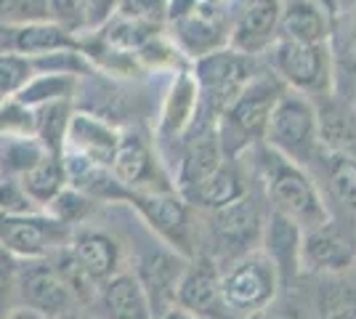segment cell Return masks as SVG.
Listing matches in <instances>:
<instances>
[{"label": "cell", "instance_id": "cell-1", "mask_svg": "<svg viewBox=\"0 0 356 319\" xmlns=\"http://www.w3.org/2000/svg\"><path fill=\"white\" fill-rule=\"evenodd\" d=\"M255 152H258V176L266 192L268 208L290 215L303 229L325 224L330 211L312 173L280 152H274L264 141L255 144Z\"/></svg>", "mask_w": 356, "mask_h": 319}, {"label": "cell", "instance_id": "cell-2", "mask_svg": "<svg viewBox=\"0 0 356 319\" xmlns=\"http://www.w3.org/2000/svg\"><path fill=\"white\" fill-rule=\"evenodd\" d=\"M284 91H287V85L268 67H264L239 91L237 99L218 115L216 133H218L226 160H234L248 147H255V144L264 141L271 109L277 106Z\"/></svg>", "mask_w": 356, "mask_h": 319}, {"label": "cell", "instance_id": "cell-3", "mask_svg": "<svg viewBox=\"0 0 356 319\" xmlns=\"http://www.w3.org/2000/svg\"><path fill=\"white\" fill-rule=\"evenodd\" d=\"M264 144L287 160H293L296 165L309 170L316 163V157L322 154L316 104L309 96L287 88L280 96L277 106L271 109Z\"/></svg>", "mask_w": 356, "mask_h": 319}, {"label": "cell", "instance_id": "cell-4", "mask_svg": "<svg viewBox=\"0 0 356 319\" xmlns=\"http://www.w3.org/2000/svg\"><path fill=\"white\" fill-rule=\"evenodd\" d=\"M268 69L290 91L325 99L335 91V54L330 43H296L277 38L268 48Z\"/></svg>", "mask_w": 356, "mask_h": 319}, {"label": "cell", "instance_id": "cell-5", "mask_svg": "<svg viewBox=\"0 0 356 319\" xmlns=\"http://www.w3.org/2000/svg\"><path fill=\"white\" fill-rule=\"evenodd\" d=\"M264 205L252 197L250 192L237 202L226 205L221 211L208 213V240L210 250L205 256L218 263L223 269L234 259L252 253L261 247V234H264V221H266Z\"/></svg>", "mask_w": 356, "mask_h": 319}, {"label": "cell", "instance_id": "cell-6", "mask_svg": "<svg viewBox=\"0 0 356 319\" xmlns=\"http://www.w3.org/2000/svg\"><path fill=\"white\" fill-rule=\"evenodd\" d=\"M261 69L264 64H258V56L234 51L232 46L194 59L192 72L200 88V101L218 117Z\"/></svg>", "mask_w": 356, "mask_h": 319}, {"label": "cell", "instance_id": "cell-7", "mask_svg": "<svg viewBox=\"0 0 356 319\" xmlns=\"http://www.w3.org/2000/svg\"><path fill=\"white\" fill-rule=\"evenodd\" d=\"M280 285V274L264 250L245 253L221 269V295L239 319L274 304Z\"/></svg>", "mask_w": 356, "mask_h": 319}, {"label": "cell", "instance_id": "cell-8", "mask_svg": "<svg viewBox=\"0 0 356 319\" xmlns=\"http://www.w3.org/2000/svg\"><path fill=\"white\" fill-rule=\"evenodd\" d=\"M128 202L141 213V218L178 256H184V259L197 256L189 205L184 202L178 192H128Z\"/></svg>", "mask_w": 356, "mask_h": 319}, {"label": "cell", "instance_id": "cell-9", "mask_svg": "<svg viewBox=\"0 0 356 319\" xmlns=\"http://www.w3.org/2000/svg\"><path fill=\"white\" fill-rule=\"evenodd\" d=\"M72 229L56 218L27 213V215H0V245L22 259H45L54 250L67 247Z\"/></svg>", "mask_w": 356, "mask_h": 319}, {"label": "cell", "instance_id": "cell-10", "mask_svg": "<svg viewBox=\"0 0 356 319\" xmlns=\"http://www.w3.org/2000/svg\"><path fill=\"white\" fill-rule=\"evenodd\" d=\"M176 309L192 314L194 319H239L223 301L218 263L205 253H197L181 277Z\"/></svg>", "mask_w": 356, "mask_h": 319}, {"label": "cell", "instance_id": "cell-11", "mask_svg": "<svg viewBox=\"0 0 356 319\" xmlns=\"http://www.w3.org/2000/svg\"><path fill=\"white\" fill-rule=\"evenodd\" d=\"M30 263L16 266V293L24 309L38 311L40 317L59 319L61 314L72 311V293L61 279L56 266L45 259H27Z\"/></svg>", "mask_w": 356, "mask_h": 319}, {"label": "cell", "instance_id": "cell-12", "mask_svg": "<svg viewBox=\"0 0 356 319\" xmlns=\"http://www.w3.org/2000/svg\"><path fill=\"white\" fill-rule=\"evenodd\" d=\"M356 261V237L348 227L327 218L325 224L303 229V272L346 274L354 269Z\"/></svg>", "mask_w": 356, "mask_h": 319}, {"label": "cell", "instance_id": "cell-13", "mask_svg": "<svg viewBox=\"0 0 356 319\" xmlns=\"http://www.w3.org/2000/svg\"><path fill=\"white\" fill-rule=\"evenodd\" d=\"M112 173L128 192H176V183L168 181L149 141L136 131L120 136Z\"/></svg>", "mask_w": 356, "mask_h": 319}, {"label": "cell", "instance_id": "cell-14", "mask_svg": "<svg viewBox=\"0 0 356 319\" xmlns=\"http://www.w3.org/2000/svg\"><path fill=\"white\" fill-rule=\"evenodd\" d=\"M282 0H239L232 16L229 46L250 56H261L280 38Z\"/></svg>", "mask_w": 356, "mask_h": 319}, {"label": "cell", "instance_id": "cell-15", "mask_svg": "<svg viewBox=\"0 0 356 319\" xmlns=\"http://www.w3.org/2000/svg\"><path fill=\"white\" fill-rule=\"evenodd\" d=\"M232 16L221 6L197 3L186 14L176 16V40L181 51L192 59L208 56L218 48L229 46Z\"/></svg>", "mask_w": 356, "mask_h": 319}, {"label": "cell", "instance_id": "cell-16", "mask_svg": "<svg viewBox=\"0 0 356 319\" xmlns=\"http://www.w3.org/2000/svg\"><path fill=\"white\" fill-rule=\"evenodd\" d=\"M258 250L274 263L282 285H293L303 274V227L290 215L268 208Z\"/></svg>", "mask_w": 356, "mask_h": 319}, {"label": "cell", "instance_id": "cell-17", "mask_svg": "<svg viewBox=\"0 0 356 319\" xmlns=\"http://www.w3.org/2000/svg\"><path fill=\"white\" fill-rule=\"evenodd\" d=\"M335 32L332 0H282L280 38L296 43H330Z\"/></svg>", "mask_w": 356, "mask_h": 319}, {"label": "cell", "instance_id": "cell-18", "mask_svg": "<svg viewBox=\"0 0 356 319\" xmlns=\"http://www.w3.org/2000/svg\"><path fill=\"white\" fill-rule=\"evenodd\" d=\"M80 51L74 35L59 27L56 22H32V24H3L0 27V54H16L38 59L54 51Z\"/></svg>", "mask_w": 356, "mask_h": 319}, {"label": "cell", "instance_id": "cell-19", "mask_svg": "<svg viewBox=\"0 0 356 319\" xmlns=\"http://www.w3.org/2000/svg\"><path fill=\"white\" fill-rule=\"evenodd\" d=\"M120 136L122 133L104 117H96L88 112H72L64 147H72L74 154L86 157L96 165L112 167L120 147Z\"/></svg>", "mask_w": 356, "mask_h": 319}, {"label": "cell", "instance_id": "cell-20", "mask_svg": "<svg viewBox=\"0 0 356 319\" xmlns=\"http://www.w3.org/2000/svg\"><path fill=\"white\" fill-rule=\"evenodd\" d=\"M178 195L184 197L186 205H192L197 211H221L226 205L237 202L239 197L248 195V183L245 176L239 173V167L234 165V160H223L221 165L213 173H208L205 179H200L197 183L178 189Z\"/></svg>", "mask_w": 356, "mask_h": 319}, {"label": "cell", "instance_id": "cell-21", "mask_svg": "<svg viewBox=\"0 0 356 319\" xmlns=\"http://www.w3.org/2000/svg\"><path fill=\"white\" fill-rule=\"evenodd\" d=\"M186 259L173 253H149L147 259L141 261V272H138V282L147 290V298L152 304L154 317L165 314L170 306H176V290L181 277L186 272Z\"/></svg>", "mask_w": 356, "mask_h": 319}, {"label": "cell", "instance_id": "cell-22", "mask_svg": "<svg viewBox=\"0 0 356 319\" xmlns=\"http://www.w3.org/2000/svg\"><path fill=\"white\" fill-rule=\"evenodd\" d=\"M67 253L72 256V261L88 274L93 282L112 279L118 274L120 266V247L118 243L99 231V229H77L72 231L70 243H67Z\"/></svg>", "mask_w": 356, "mask_h": 319}, {"label": "cell", "instance_id": "cell-23", "mask_svg": "<svg viewBox=\"0 0 356 319\" xmlns=\"http://www.w3.org/2000/svg\"><path fill=\"white\" fill-rule=\"evenodd\" d=\"M197 109H200V88H197L194 72L181 69L165 96L163 115H160V125H157L160 138L165 141L184 138V133L189 131V125L197 117Z\"/></svg>", "mask_w": 356, "mask_h": 319}, {"label": "cell", "instance_id": "cell-24", "mask_svg": "<svg viewBox=\"0 0 356 319\" xmlns=\"http://www.w3.org/2000/svg\"><path fill=\"white\" fill-rule=\"evenodd\" d=\"M102 319H154L147 290L136 274H115L99 290Z\"/></svg>", "mask_w": 356, "mask_h": 319}, {"label": "cell", "instance_id": "cell-25", "mask_svg": "<svg viewBox=\"0 0 356 319\" xmlns=\"http://www.w3.org/2000/svg\"><path fill=\"white\" fill-rule=\"evenodd\" d=\"M319 117V144L327 152H343L356 157V109L325 96V104L316 106Z\"/></svg>", "mask_w": 356, "mask_h": 319}, {"label": "cell", "instance_id": "cell-26", "mask_svg": "<svg viewBox=\"0 0 356 319\" xmlns=\"http://www.w3.org/2000/svg\"><path fill=\"white\" fill-rule=\"evenodd\" d=\"M67 167V181L72 189L83 192L90 199H128V189L115 179L112 167L96 165L80 154H70L64 160Z\"/></svg>", "mask_w": 356, "mask_h": 319}, {"label": "cell", "instance_id": "cell-27", "mask_svg": "<svg viewBox=\"0 0 356 319\" xmlns=\"http://www.w3.org/2000/svg\"><path fill=\"white\" fill-rule=\"evenodd\" d=\"M226 160V154L221 149V141L218 133L210 131V133H200V136L184 138V157L178 163V189H186L197 183L200 179H205L208 173H213L216 167Z\"/></svg>", "mask_w": 356, "mask_h": 319}, {"label": "cell", "instance_id": "cell-28", "mask_svg": "<svg viewBox=\"0 0 356 319\" xmlns=\"http://www.w3.org/2000/svg\"><path fill=\"white\" fill-rule=\"evenodd\" d=\"M314 165H319V170L325 173L330 197L335 199L343 211L356 213V157L322 149Z\"/></svg>", "mask_w": 356, "mask_h": 319}, {"label": "cell", "instance_id": "cell-29", "mask_svg": "<svg viewBox=\"0 0 356 319\" xmlns=\"http://www.w3.org/2000/svg\"><path fill=\"white\" fill-rule=\"evenodd\" d=\"M19 183H22V189L27 192V197H30L35 205H48V202L64 189V183H67L64 160L56 157V154L45 152L30 170H24V173L19 176Z\"/></svg>", "mask_w": 356, "mask_h": 319}, {"label": "cell", "instance_id": "cell-30", "mask_svg": "<svg viewBox=\"0 0 356 319\" xmlns=\"http://www.w3.org/2000/svg\"><path fill=\"white\" fill-rule=\"evenodd\" d=\"M70 120H72V101H51L43 104L35 112V138L43 144L48 154H64V144H67V131H70Z\"/></svg>", "mask_w": 356, "mask_h": 319}, {"label": "cell", "instance_id": "cell-31", "mask_svg": "<svg viewBox=\"0 0 356 319\" xmlns=\"http://www.w3.org/2000/svg\"><path fill=\"white\" fill-rule=\"evenodd\" d=\"M45 154L43 144L27 133H0V179H19Z\"/></svg>", "mask_w": 356, "mask_h": 319}, {"label": "cell", "instance_id": "cell-32", "mask_svg": "<svg viewBox=\"0 0 356 319\" xmlns=\"http://www.w3.org/2000/svg\"><path fill=\"white\" fill-rule=\"evenodd\" d=\"M316 319H356V285L343 274L322 277L316 290Z\"/></svg>", "mask_w": 356, "mask_h": 319}, {"label": "cell", "instance_id": "cell-33", "mask_svg": "<svg viewBox=\"0 0 356 319\" xmlns=\"http://www.w3.org/2000/svg\"><path fill=\"white\" fill-rule=\"evenodd\" d=\"M74 85H77V75H61V72H43V75L32 77L30 83L16 93L14 99L24 106L51 104V101H72Z\"/></svg>", "mask_w": 356, "mask_h": 319}, {"label": "cell", "instance_id": "cell-34", "mask_svg": "<svg viewBox=\"0 0 356 319\" xmlns=\"http://www.w3.org/2000/svg\"><path fill=\"white\" fill-rule=\"evenodd\" d=\"M45 208H51V218H56L61 224L72 227V224H80L93 211V199L86 197L77 189H61L59 195L51 199Z\"/></svg>", "mask_w": 356, "mask_h": 319}, {"label": "cell", "instance_id": "cell-35", "mask_svg": "<svg viewBox=\"0 0 356 319\" xmlns=\"http://www.w3.org/2000/svg\"><path fill=\"white\" fill-rule=\"evenodd\" d=\"M35 77V67L27 56L0 54V96H16Z\"/></svg>", "mask_w": 356, "mask_h": 319}, {"label": "cell", "instance_id": "cell-36", "mask_svg": "<svg viewBox=\"0 0 356 319\" xmlns=\"http://www.w3.org/2000/svg\"><path fill=\"white\" fill-rule=\"evenodd\" d=\"M48 6H51V22H56L70 35L93 27L88 0H48Z\"/></svg>", "mask_w": 356, "mask_h": 319}, {"label": "cell", "instance_id": "cell-37", "mask_svg": "<svg viewBox=\"0 0 356 319\" xmlns=\"http://www.w3.org/2000/svg\"><path fill=\"white\" fill-rule=\"evenodd\" d=\"M6 24H32V22H51L48 0H11L6 14Z\"/></svg>", "mask_w": 356, "mask_h": 319}, {"label": "cell", "instance_id": "cell-38", "mask_svg": "<svg viewBox=\"0 0 356 319\" xmlns=\"http://www.w3.org/2000/svg\"><path fill=\"white\" fill-rule=\"evenodd\" d=\"M35 213V202L27 197L19 179H0V215H27Z\"/></svg>", "mask_w": 356, "mask_h": 319}, {"label": "cell", "instance_id": "cell-39", "mask_svg": "<svg viewBox=\"0 0 356 319\" xmlns=\"http://www.w3.org/2000/svg\"><path fill=\"white\" fill-rule=\"evenodd\" d=\"M0 133H27L35 136V112L30 106L11 101V104L0 106Z\"/></svg>", "mask_w": 356, "mask_h": 319}, {"label": "cell", "instance_id": "cell-40", "mask_svg": "<svg viewBox=\"0 0 356 319\" xmlns=\"http://www.w3.org/2000/svg\"><path fill=\"white\" fill-rule=\"evenodd\" d=\"M16 293V261L0 245V319L11 314V301Z\"/></svg>", "mask_w": 356, "mask_h": 319}, {"label": "cell", "instance_id": "cell-41", "mask_svg": "<svg viewBox=\"0 0 356 319\" xmlns=\"http://www.w3.org/2000/svg\"><path fill=\"white\" fill-rule=\"evenodd\" d=\"M120 0H88V8H90V24L96 27V24H104L109 22V16L112 11L118 8Z\"/></svg>", "mask_w": 356, "mask_h": 319}, {"label": "cell", "instance_id": "cell-42", "mask_svg": "<svg viewBox=\"0 0 356 319\" xmlns=\"http://www.w3.org/2000/svg\"><path fill=\"white\" fill-rule=\"evenodd\" d=\"M341 67L346 72H351V77L356 80V30L348 35V40L341 48Z\"/></svg>", "mask_w": 356, "mask_h": 319}, {"label": "cell", "instance_id": "cell-43", "mask_svg": "<svg viewBox=\"0 0 356 319\" xmlns=\"http://www.w3.org/2000/svg\"><path fill=\"white\" fill-rule=\"evenodd\" d=\"M245 319H296V314L290 309H274V306L268 304L266 309H261V311H255V314Z\"/></svg>", "mask_w": 356, "mask_h": 319}, {"label": "cell", "instance_id": "cell-44", "mask_svg": "<svg viewBox=\"0 0 356 319\" xmlns=\"http://www.w3.org/2000/svg\"><path fill=\"white\" fill-rule=\"evenodd\" d=\"M6 319H45V317H40L38 311H30V309H19V311H11Z\"/></svg>", "mask_w": 356, "mask_h": 319}, {"label": "cell", "instance_id": "cell-45", "mask_svg": "<svg viewBox=\"0 0 356 319\" xmlns=\"http://www.w3.org/2000/svg\"><path fill=\"white\" fill-rule=\"evenodd\" d=\"M157 319H194L192 314H186V311H181V309H168L165 314H160Z\"/></svg>", "mask_w": 356, "mask_h": 319}, {"label": "cell", "instance_id": "cell-46", "mask_svg": "<svg viewBox=\"0 0 356 319\" xmlns=\"http://www.w3.org/2000/svg\"><path fill=\"white\" fill-rule=\"evenodd\" d=\"M59 319H96V317H88V314H80V311H67V314H61Z\"/></svg>", "mask_w": 356, "mask_h": 319}, {"label": "cell", "instance_id": "cell-47", "mask_svg": "<svg viewBox=\"0 0 356 319\" xmlns=\"http://www.w3.org/2000/svg\"><path fill=\"white\" fill-rule=\"evenodd\" d=\"M8 3H11V0H0V19H3V14H6V8H8Z\"/></svg>", "mask_w": 356, "mask_h": 319}]
</instances>
